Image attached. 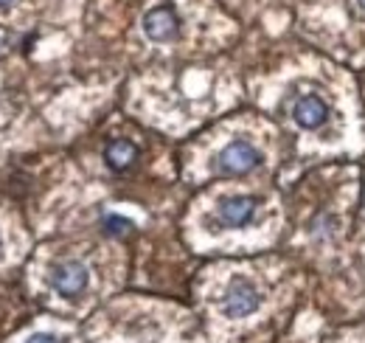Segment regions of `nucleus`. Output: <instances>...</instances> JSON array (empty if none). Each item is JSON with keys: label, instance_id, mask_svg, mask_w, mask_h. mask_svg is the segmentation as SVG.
I'll return each instance as SVG.
<instances>
[{"label": "nucleus", "instance_id": "nucleus-2", "mask_svg": "<svg viewBox=\"0 0 365 343\" xmlns=\"http://www.w3.org/2000/svg\"><path fill=\"white\" fill-rule=\"evenodd\" d=\"M261 304V296L259 290L248 282V279H234L222 296V310L228 318H245V315H253Z\"/></svg>", "mask_w": 365, "mask_h": 343}, {"label": "nucleus", "instance_id": "nucleus-5", "mask_svg": "<svg viewBox=\"0 0 365 343\" xmlns=\"http://www.w3.org/2000/svg\"><path fill=\"white\" fill-rule=\"evenodd\" d=\"M256 214V197H228L219 202V223L225 228H245Z\"/></svg>", "mask_w": 365, "mask_h": 343}, {"label": "nucleus", "instance_id": "nucleus-1", "mask_svg": "<svg viewBox=\"0 0 365 343\" xmlns=\"http://www.w3.org/2000/svg\"><path fill=\"white\" fill-rule=\"evenodd\" d=\"M261 163V152L250 144V141H231L222 152L216 155L213 161V169L219 175H228V177H239V175H248L253 172L256 166Z\"/></svg>", "mask_w": 365, "mask_h": 343}, {"label": "nucleus", "instance_id": "nucleus-3", "mask_svg": "<svg viewBox=\"0 0 365 343\" xmlns=\"http://www.w3.org/2000/svg\"><path fill=\"white\" fill-rule=\"evenodd\" d=\"M88 282H90V273H88V267H85L82 262H76V259L59 262V264L54 267V273H51L54 290H56L59 296H65V298H73V296L85 293Z\"/></svg>", "mask_w": 365, "mask_h": 343}, {"label": "nucleus", "instance_id": "nucleus-7", "mask_svg": "<svg viewBox=\"0 0 365 343\" xmlns=\"http://www.w3.org/2000/svg\"><path fill=\"white\" fill-rule=\"evenodd\" d=\"M135 158H138L135 144H129V141H124V138L110 141L107 150H104V161H107V166H110L113 172H124V169H129Z\"/></svg>", "mask_w": 365, "mask_h": 343}, {"label": "nucleus", "instance_id": "nucleus-11", "mask_svg": "<svg viewBox=\"0 0 365 343\" xmlns=\"http://www.w3.org/2000/svg\"><path fill=\"white\" fill-rule=\"evenodd\" d=\"M9 3H15V0H0V9H3V6H9Z\"/></svg>", "mask_w": 365, "mask_h": 343}, {"label": "nucleus", "instance_id": "nucleus-10", "mask_svg": "<svg viewBox=\"0 0 365 343\" xmlns=\"http://www.w3.org/2000/svg\"><path fill=\"white\" fill-rule=\"evenodd\" d=\"M357 6H359V12L365 15V0H357Z\"/></svg>", "mask_w": 365, "mask_h": 343}, {"label": "nucleus", "instance_id": "nucleus-4", "mask_svg": "<svg viewBox=\"0 0 365 343\" xmlns=\"http://www.w3.org/2000/svg\"><path fill=\"white\" fill-rule=\"evenodd\" d=\"M143 34L155 42H169L180 34V17L172 6H158L143 15Z\"/></svg>", "mask_w": 365, "mask_h": 343}, {"label": "nucleus", "instance_id": "nucleus-9", "mask_svg": "<svg viewBox=\"0 0 365 343\" xmlns=\"http://www.w3.org/2000/svg\"><path fill=\"white\" fill-rule=\"evenodd\" d=\"M26 343H62L56 335H51V332H37V335H31Z\"/></svg>", "mask_w": 365, "mask_h": 343}, {"label": "nucleus", "instance_id": "nucleus-6", "mask_svg": "<svg viewBox=\"0 0 365 343\" xmlns=\"http://www.w3.org/2000/svg\"><path fill=\"white\" fill-rule=\"evenodd\" d=\"M292 118H295V124L304 129H318L329 118V107L318 96H301L295 104H292Z\"/></svg>", "mask_w": 365, "mask_h": 343}, {"label": "nucleus", "instance_id": "nucleus-8", "mask_svg": "<svg viewBox=\"0 0 365 343\" xmlns=\"http://www.w3.org/2000/svg\"><path fill=\"white\" fill-rule=\"evenodd\" d=\"M132 231V223L124 220V217H115V214H107L104 217V234L110 237H127Z\"/></svg>", "mask_w": 365, "mask_h": 343}]
</instances>
